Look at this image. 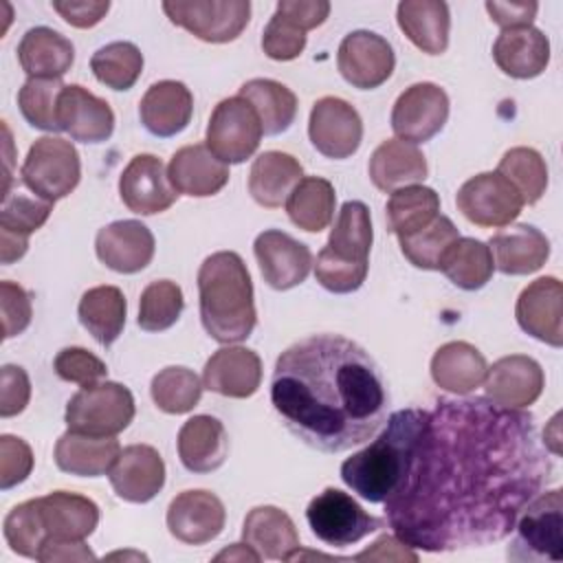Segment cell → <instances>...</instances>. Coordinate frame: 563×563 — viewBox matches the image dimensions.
I'll return each instance as SVG.
<instances>
[{
	"instance_id": "46",
	"label": "cell",
	"mask_w": 563,
	"mask_h": 563,
	"mask_svg": "<svg viewBox=\"0 0 563 563\" xmlns=\"http://www.w3.org/2000/svg\"><path fill=\"white\" fill-rule=\"evenodd\" d=\"M457 238H460L457 227L451 222V218L440 213L429 227H424L413 235L398 238V242H400V253L409 260V264L422 271H440V262L446 249Z\"/></svg>"
},
{
	"instance_id": "27",
	"label": "cell",
	"mask_w": 563,
	"mask_h": 563,
	"mask_svg": "<svg viewBox=\"0 0 563 563\" xmlns=\"http://www.w3.org/2000/svg\"><path fill=\"white\" fill-rule=\"evenodd\" d=\"M493 59L508 77H539L550 64V40L534 26L506 29L493 44Z\"/></svg>"
},
{
	"instance_id": "4",
	"label": "cell",
	"mask_w": 563,
	"mask_h": 563,
	"mask_svg": "<svg viewBox=\"0 0 563 563\" xmlns=\"http://www.w3.org/2000/svg\"><path fill=\"white\" fill-rule=\"evenodd\" d=\"M420 420L422 409L394 411L380 435L341 464L343 484L369 504H385L407 473Z\"/></svg>"
},
{
	"instance_id": "53",
	"label": "cell",
	"mask_w": 563,
	"mask_h": 563,
	"mask_svg": "<svg viewBox=\"0 0 563 563\" xmlns=\"http://www.w3.org/2000/svg\"><path fill=\"white\" fill-rule=\"evenodd\" d=\"M306 48V33L284 22L279 15L273 13L264 33H262V51L266 57L275 62H290L297 59Z\"/></svg>"
},
{
	"instance_id": "6",
	"label": "cell",
	"mask_w": 563,
	"mask_h": 563,
	"mask_svg": "<svg viewBox=\"0 0 563 563\" xmlns=\"http://www.w3.org/2000/svg\"><path fill=\"white\" fill-rule=\"evenodd\" d=\"M134 396L132 391L114 380H99L81 387L70 396L64 420L70 431L114 438L134 420Z\"/></svg>"
},
{
	"instance_id": "9",
	"label": "cell",
	"mask_w": 563,
	"mask_h": 563,
	"mask_svg": "<svg viewBox=\"0 0 563 563\" xmlns=\"http://www.w3.org/2000/svg\"><path fill=\"white\" fill-rule=\"evenodd\" d=\"M163 11L172 24L209 44L238 40L251 20L249 0H165Z\"/></svg>"
},
{
	"instance_id": "19",
	"label": "cell",
	"mask_w": 563,
	"mask_h": 563,
	"mask_svg": "<svg viewBox=\"0 0 563 563\" xmlns=\"http://www.w3.org/2000/svg\"><path fill=\"white\" fill-rule=\"evenodd\" d=\"M227 521L224 504L209 490H183L167 508L169 534L187 545L213 541Z\"/></svg>"
},
{
	"instance_id": "55",
	"label": "cell",
	"mask_w": 563,
	"mask_h": 563,
	"mask_svg": "<svg viewBox=\"0 0 563 563\" xmlns=\"http://www.w3.org/2000/svg\"><path fill=\"white\" fill-rule=\"evenodd\" d=\"M0 312H2V336L13 339L22 334L33 317L29 292L15 282H0Z\"/></svg>"
},
{
	"instance_id": "1",
	"label": "cell",
	"mask_w": 563,
	"mask_h": 563,
	"mask_svg": "<svg viewBox=\"0 0 563 563\" xmlns=\"http://www.w3.org/2000/svg\"><path fill=\"white\" fill-rule=\"evenodd\" d=\"M552 475L523 409L488 398H440L422 409L407 473L385 519L409 548L453 552L501 541Z\"/></svg>"
},
{
	"instance_id": "38",
	"label": "cell",
	"mask_w": 563,
	"mask_h": 563,
	"mask_svg": "<svg viewBox=\"0 0 563 563\" xmlns=\"http://www.w3.org/2000/svg\"><path fill=\"white\" fill-rule=\"evenodd\" d=\"M125 295L117 286L88 288L77 306V317L81 325L103 347H110L121 336L125 328Z\"/></svg>"
},
{
	"instance_id": "8",
	"label": "cell",
	"mask_w": 563,
	"mask_h": 563,
	"mask_svg": "<svg viewBox=\"0 0 563 563\" xmlns=\"http://www.w3.org/2000/svg\"><path fill=\"white\" fill-rule=\"evenodd\" d=\"M306 519L312 534L332 548H347L383 526V521L365 512L352 495L332 486L310 499Z\"/></svg>"
},
{
	"instance_id": "5",
	"label": "cell",
	"mask_w": 563,
	"mask_h": 563,
	"mask_svg": "<svg viewBox=\"0 0 563 563\" xmlns=\"http://www.w3.org/2000/svg\"><path fill=\"white\" fill-rule=\"evenodd\" d=\"M515 539L508 545L510 561H552L563 559V490H545L532 497L515 521Z\"/></svg>"
},
{
	"instance_id": "60",
	"label": "cell",
	"mask_w": 563,
	"mask_h": 563,
	"mask_svg": "<svg viewBox=\"0 0 563 563\" xmlns=\"http://www.w3.org/2000/svg\"><path fill=\"white\" fill-rule=\"evenodd\" d=\"M352 561H418V554L396 534H383L372 543V548L354 554Z\"/></svg>"
},
{
	"instance_id": "63",
	"label": "cell",
	"mask_w": 563,
	"mask_h": 563,
	"mask_svg": "<svg viewBox=\"0 0 563 563\" xmlns=\"http://www.w3.org/2000/svg\"><path fill=\"white\" fill-rule=\"evenodd\" d=\"M216 561H262V556L249 543H233L231 548L222 550Z\"/></svg>"
},
{
	"instance_id": "48",
	"label": "cell",
	"mask_w": 563,
	"mask_h": 563,
	"mask_svg": "<svg viewBox=\"0 0 563 563\" xmlns=\"http://www.w3.org/2000/svg\"><path fill=\"white\" fill-rule=\"evenodd\" d=\"M183 308L185 299L180 286L169 279H158L143 288L136 323L145 332H163L180 319Z\"/></svg>"
},
{
	"instance_id": "16",
	"label": "cell",
	"mask_w": 563,
	"mask_h": 563,
	"mask_svg": "<svg viewBox=\"0 0 563 563\" xmlns=\"http://www.w3.org/2000/svg\"><path fill=\"white\" fill-rule=\"evenodd\" d=\"M253 253L264 282L275 290L303 284L314 264L310 249L279 229L262 231L253 242Z\"/></svg>"
},
{
	"instance_id": "61",
	"label": "cell",
	"mask_w": 563,
	"mask_h": 563,
	"mask_svg": "<svg viewBox=\"0 0 563 563\" xmlns=\"http://www.w3.org/2000/svg\"><path fill=\"white\" fill-rule=\"evenodd\" d=\"M95 559L97 556L92 554V550L84 541H77V543H46L40 548L35 561L55 563V561H95Z\"/></svg>"
},
{
	"instance_id": "13",
	"label": "cell",
	"mask_w": 563,
	"mask_h": 563,
	"mask_svg": "<svg viewBox=\"0 0 563 563\" xmlns=\"http://www.w3.org/2000/svg\"><path fill=\"white\" fill-rule=\"evenodd\" d=\"M308 136L312 147L325 158H350L363 141L361 114L345 99L321 97L310 110Z\"/></svg>"
},
{
	"instance_id": "58",
	"label": "cell",
	"mask_w": 563,
	"mask_h": 563,
	"mask_svg": "<svg viewBox=\"0 0 563 563\" xmlns=\"http://www.w3.org/2000/svg\"><path fill=\"white\" fill-rule=\"evenodd\" d=\"M51 7L75 29H92L110 11L108 0H53Z\"/></svg>"
},
{
	"instance_id": "25",
	"label": "cell",
	"mask_w": 563,
	"mask_h": 563,
	"mask_svg": "<svg viewBox=\"0 0 563 563\" xmlns=\"http://www.w3.org/2000/svg\"><path fill=\"white\" fill-rule=\"evenodd\" d=\"M194 114L191 90L176 79H163L152 84L139 103V117L143 128L158 136L169 139L180 134Z\"/></svg>"
},
{
	"instance_id": "21",
	"label": "cell",
	"mask_w": 563,
	"mask_h": 563,
	"mask_svg": "<svg viewBox=\"0 0 563 563\" xmlns=\"http://www.w3.org/2000/svg\"><path fill=\"white\" fill-rule=\"evenodd\" d=\"M46 543H77L86 541L99 523V506L77 493L53 490L44 497H35Z\"/></svg>"
},
{
	"instance_id": "26",
	"label": "cell",
	"mask_w": 563,
	"mask_h": 563,
	"mask_svg": "<svg viewBox=\"0 0 563 563\" xmlns=\"http://www.w3.org/2000/svg\"><path fill=\"white\" fill-rule=\"evenodd\" d=\"M167 176L178 194L207 198L224 189L229 183V165L216 158L205 143H194L174 152Z\"/></svg>"
},
{
	"instance_id": "7",
	"label": "cell",
	"mask_w": 563,
	"mask_h": 563,
	"mask_svg": "<svg viewBox=\"0 0 563 563\" xmlns=\"http://www.w3.org/2000/svg\"><path fill=\"white\" fill-rule=\"evenodd\" d=\"M20 178L37 198L55 205L79 185V154L70 141L59 136H42L29 147V154L20 167Z\"/></svg>"
},
{
	"instance_id": "41",
	"label": "cell",
	"mask_w": 563,
	"mask_h": 563,
	"mask_svg": "<svg viewBox=\"0 0 563 563\" xmlns=\"http://www.w3.org/2000/svg\"><path fill=\"white\" fill-rule=\"evenodd\" d=\"M440 271L453 286L462 290H479L490 282L495 262L486 242L460 235L446 249L440 262Z\"/></svg>"
},
{
	"instance_id": "18",
	"label": "cell",
	"mask_w": 563,
	"mask_h": 563,
	"mask_svg": "<svg viewBox=\"0 0 563 563\" xmlns=\"http://www.w3.org/2000/svg\"><path fill=\"white\" fill-rule=\"evenodd\" d=\"M545 376L541 365L526 354L497 358L484 378L486 398L499 407L526 409L541 396Z\"/></svg>"
},
{
	"instance_id": "28",
	"label": "cell",
	"mask_w": 563,
	"mask_h": 563,
	"mask_svg": "<svg viewBox=\"0 0 563 563\" xmlns=\"http://www.w3.org/2000/svg\"><path fill=\"white\" fill-rule=\"evenodd\" d=\"M495 268L504 275L537 273L550 257V240L532 224H512L488 242Z\"/></svg>"
},
{
	"instance_id": "3",
	"label": "cell",
	"mask_w": 563,
	"mask_h": 563,
	"mask_svg": "<svg viewBox=\"0 0 563 563\" xmlns=\"http://www.w3.org/2000/svg\"><path fill=\"white\" fill-rule=\"evenodd\" d=\"M200 321L207 334L224 345L251 336L257 323L253 282L235 251H218L198 268Z\"/></svg>"
},
{
	"instance_id": "50",
	"label": "cell",
	"mask_w": 563,
	"mask_h": 563,
	"mask_svg": "<svg viewBox=\"0 0 563 563\" xmlns=\"http://www.w3.org/2000/svg\"><path fill=\"white\" fill-rule=\"evenodd\" d=\"M53 211V202L33 198L20 191L2 194V209H0V231H9L22 238H29L37 229L44 227Z\"/></svg>"
},
{
	"instance_id": "40",
	"label": "cell",
	"mask_w": 563,
	"mask_h": 563,
	"mask_svg": "<svg viewBox=\"0 0 563 563\" xmlns=\"http://www.w3.org/2000/svg\"><path fill=\"white\" fill-rule=\"evenodd\" d=\"M238 95L253 106L266 136L282 134L295 123L297 97L288 86L275 79L257 77L242 84Z\"/></svg>"
},
{
	"instance_id": "54",
	"label": "cell",
	"mask_w": 563,
	"mask_h": 563,
	"mask_svg": "<svg viewBox=\"0 0 563 563\" xmlns=\"http://www.w3.org/2000/svg\"><path fill=\"white\" fill-rule=\"evenodd\" d=\"M33 471L31 446L15 435H0V488L9 490L22 484Z\"/></svg>"
},
{
	"instance_id": "22",
	"label": "cell",
	"mask_w": 563,
	"mask_h": 563,
	"mask_svg": "<svg viewBox=\"0 0 563 563\" xmlns=\"http://www.w3.org/2000/svg\"><path fill=\"white\" fill-rule=\"evenodd\" d=\"M154 235L139 220H117L99 229L95 253L110 271L132 275L143 271L154 257Z\"/></svg>"
},
{
	"instance_id": "11",
	"label": "cell",
	"mask_w": 563,
	"mask_h": 563,
	"mask_svg": "<svg viewBox=\"0 0 563 563\" xmlns=\"http://www.w3.org/2000/svg\"><path fill=\"white\" fill-rule=\"evenodd\" d=\"M455 205L468 222L484 229L508 227L523 209L519 191L499 172H482L468 178L457 189Z\"/></svg>"
},
{
	"instance_id": "49",
	"label": "cell",
	"mask_w": 563,
	"mask_h": 563,
	"mask_svg": "<svg viewBox=\"0 0 563 563\" xmlns=\"http://www.w3.org/2000/svg\"><path fill=\"white\" fill-rule=\"evenodd\" d=\"M2 532H4L9 548L15 554L26 556V559H37V552L46 541L37 501L29 499V501H22L15 508H11L9 515L4 517Z\"/></svg>"
},
{
	"instance_id": "15",
	"label": "cell",
	"mask_w": 563,
	"mask_h": 563,
	"mask_svg": "<svg viewBox=\"0 0 563 563\" xmlns=\"http://www.w3.org/2000/svg\"><path fill=\"white\" fill-rule=\"evenodd\" d=\"M119 196L132 213L154 216L167 211L176 202L178 191L169 183L167 167L158 156L136 154L119 176Z\"/></svg>"
},
{
	"instance_id": "31",
	"label": "cell",
	"mask_w": 563,
	"mask_h": 563,
	"mask_svg": "<svg viewBox=\"0 0 563 563\" xmlns=\"http://www.w3.org/2000/svg\"><path fill=\"white\" fill-rule=\"evenodd\" d=\"M242 539L268 561H290L299 550L295 521L277 506H255L249 510L242 526Z\"/></svg>"
},
{
	"instance_id": "30",
	"label": "cell",
	"mask_w": 563,
	"mask_h": 563,
	"mask_svg": "<svg viewBox=\"0 0 563 563\" xmlns=\"http://www.w3.org/2000/svg\"><path fill=\"white\" fill-rule=\"evenodd\" d=\"M367 172L376 189L391 194L396 189L422 183L429 167L418 145L400 139H387L372 152Z\"/></svg>"
},
{
	"instance_id": "32",
	"label": "cell",
	"mask_w": 563,
	"mask_h": 563,
	"mask_svg": "<svg viewBox=\"0 0 563 563\" xmlns=\"http://www.w3.org/2000/svg\"><path fill=\"white\" fill-rule=\"evenodd\" d=\"M488 363L484 354L466 341H449L440 345L431 358L433 383L455 396L475 391L486 378Z\"/></svg>"
},
{
	"instance_id": "29",
	"label": "cell",
	"mask_w": 563,
	"mask_h": 563,
	"mask_svg": "<svg viewBox=\"0 0 563 563\" xmlns=\"http://www.w3.org/2000/svg\"><path fill=\"white\" fill-rule=\"evenodd\" d=\"M178 457L191 473H211L229 455V435L224 424L207 413L191 416L178 431Z\"/></svg>"
},
{
	"instance_id": "43",
	"label": "cell",
	"mask_w": 563,
	"mask_h": 563,
	"mask_svg": "<svg viewBox=\"0 0 563 563\" xmlns=\"http://www.w3.org/2000/svg\"><path fill=\"white\" fill-rule=\"evenodd\" d=\"M90 70L106 88L130 90L143 73V53L132 42H110L90 57Z\"/></svg>"
},
{
	"instance_id": "44",
	"label": "cell",
	"mask_w": 563,
	"mask_h": 563,
	"mask_svg": "<svg viewBox=\"0 0 563 563\" xmlns=\"http://www.w3.org/2000/svg\"><path fill=\"white\" fill-rule=\"evenodd\" d=\"M497 172L519 191L523 205L539 202L548 189L545 158L532 147H510L501 156Z\"/></svg>"
},
{
	"instance_id": "36",
	"label": "cell",
	"mask_w": 563,
	"mask_h": 563,
	"mask_svg": "<svg viewBox=\"0 0 563 563\" xmlns=\"http://www.w3.org/2000/svg\"><path fill=\"white\" fill-rule=\"evenodd\" d=\"M119 453L121 444L114 438H95L68 429L55 444V464L77 477H99L112 468Z\"/></svg>"
},
{
	"instance_id": "17",
	"label": "cell",
	"mask_w": 563,
	"mask_h": 563,
	"mask_svg": "<svg viewBox=\"0 0 563 563\" xmlns=\"http://www.w3.org/2000/svg\"><path fill=\"white\" fill-rule=\"evenodd\" d=\"M519 328L552 345H563V286L556 277H539L530 282L515 306Z\"/></svg>"
},
{
	"instance_id": "20",
	"label": "cell",
	"mask_w": 563,
	"mask_h": 563,
	"mask_svg": "<svg viewBox=\"0 0 563 563\" xmlns=\"http://www.w3.org/2000/svg\"><path fill=\"white\" fill-rule=\"evenodd\" d=\"M108 479L117 497L130 504H145L154 499L165 486V462L150 444H130L121 449Z\"/></svg>"
},
{
	"instance_id": "52",
	"label": "cell",
	"mask_w": 563,
	"mask_h": 563,
	"mask_svg": "<svg viewBox=\"0 0 563 563\" xmlns=\"http://www.w3.org/2000/svg\"><path fill=\"white\" fill-rule=\"evenodd\" d=\"M367 271H369V266L339 262V260L330 257L323 249L319 251L317 262H314V277H317V282L325 290L336 292V295H347V292L358 290L363 286L365 277H367Z\"/></svg>"
},
{
	"instance_id": "35",
	"label": "cell",
	"mask_w": 563,
	"mask_h": 563,
	"mask_svg": "<svg viewBox=\"0 0 563 563\" xmlns=\"http://www.w3.org/2000/svg\"><path fill=\"white\" fill-rule=\"evenodd\" d=\"M303 178L299 161L286 152L268 150L260 154L249 172V194L260 207L277 209Z\"/></svg>"
},
{
	"instance_id": "39",
	"label": "cell",
	"mask_w": 563,
	"mask_h": 563,
	"mask_svg": "<svg viewBox=\"0 0 563 563\" xmlns=\"http://www.w3.org/2000/svg\"><path fill=\"white\" fill-rule=\"evenodd\" d=\"M440 216V196L424 185H409L391 191L385 205L387 231L398 238L413 235Z\"/></svg>"
},
{
	"instance_id": "47",
	"label": "cell",
	"mask_w": 563,
	"mask_h": 563,
	"mask_svg": "<svg viewBox=\"0 0 563 563\" xmlns=\"http://www.w3.org/2000/svg\"><path fill=\"white\" fill-rule=\"evenodd\" d=\"M64 88L62 79L29 77L18 92V106L24 121L44 132H62L59 95Z\"/></svg>"
},
{
	"instance_id": "23",
	"label": "cell",
	"mask_w": 563,
	"mask_h": 563,
	"mask_svg": "<svg viewBox=\"0 0 563 563\" xmlns=\"http://www.w3.org/2000/svg\"><path fill=\"white\" fill-rule=\"evenodd\" d=\"M202 385L227 398H249L262 385V361L257 352L242 345L220 347L205 363Z\"/></svg>"
},
{
	"instance_id": "62",
	"label": "cell",
	"mask_w": 563,
	"mask_h": 563,
	"mask_svg": "<svg viewBox=\"0 0 563 563\" xmlns=\"http://www.w3.org/2000/svg\"><path fill=\"white\" fill-rule=\"evenodd\" d=\"M29 249V238L9 233V231H0V262L2 264H13L15 260H20Z\"/></svg>"
},
{
	"instance_id": "59",
	"label": "cell",
	"mask_w": 563,
	"mask_h": 563,
	"mask_svg": "<svg viewBox=\"0 0 563 563\" xmlns=\"http://www.w3.org/2000/svg\"><path fill=\"white\" fill-rule=\"evenodd\" d=\"M490 20L501 26V31L506 29H523V26H532V20L537 18L539 4L534 0H521V2H486L484 4Z\"/></svg>"
},
{
	"instance_id": "42",
	"label": "cell",
	"mask_w": 563,
	"mask_h": 563,
	"mask_svg": "<svg viewBox=\"0 0 563 563\" xmlns=\"http://www.w3.org/2000/svg\"><path fill=\"white\" fill-rule=\"evenodd\" d=\"M334 205L336 194L332 183L321 176H306L297 183L284 207L295 227L319 233L332 222Z\"/></svg>"
},
{
	"instance_id": "37",
	"label": "cell",
	"mask_w": 563,
	"mask_h": 563,
	"mask_svg": "<svg viewBox=\"0 0 563 563\" xmlns=\"http://www.w3.org/2000/svg\"><path fill=\"white\" fill-rule=\"evenodd\" d=\"M372 218L369 209L361 200H347L339 209L334 227L330 231L328 244L323 251L345 264L369 266V249H372Z\"/></svg>"
},
{
	"instance_id": "45",
	"label": "cell",
	"mask_w": 563,
	"mask_h": 563,
	"mask_svg": "<svg viewBox=\"0 0 563 563\" xmlns=\"http://www.w3.org/2000/svg\"><path fill=\"white\" fill-rule=\"evenodd\" d=\"M202 378H198L189 367L169 365L161 369L150 385L154 405L165 413H189L202 396Z\"/></svg>"
},
{
	"instance_id": "12",
	"label": "cell",
	"mask_w": 563,
	"mask_h": 563,
	"mask_svg": "<svg viewBox=\"0 0 563 563\" xmlns=\"http://www.w3.org/2000/svg\"><path fill=\"white\" fill-rule=\"evenodd\" d=\"M449 119V95L431 81L405 88L391 108V130L407 143L431 141Z\"/></svg>"
},
{
	"instance_id": "56",
	"label": "cell",
	"mask_w": 563,
	"mask_h": 563,
	"mask_svg": "<svg viewBox=\"0 0 563 563\" xmlns=\"http://www.w3.org/2000/svg\"><path fill=\"white\" fill-rule=\"evenodd\" d=\"M31 398V380L24 367L20 365H2L0 372V416L11 418L26 409Z\"/></svg>"
},
{
	"instance_id": "34",
	"label": "cell",
	"mask_w": 563,
	"mask_h": 563,
	"mask_svg": "<svg viewBox=\"0 0 563 563\" xmlns=\"http://www.w3.org/2000/svg\"><path fill=\"white\" fill-rule=\"evenodd\" d=\"M18 62L29 77L62 79L75 62V46L53 29L35 26L22 35Z\"/></svg>"
},
{
	"instance_id": "2",
	"label": "cell",
	"mask_w": 563,
	"mask_h": 563,
	"mask_svg": "<svg viewBox=\"0 0 563 563\" xmlns=\"http://www.w3.org/2000/svg\"><path fill=\"white\" fill-rule=\"evenodd\" d=\"M271 402L284 427L321 453L367 442L387 418L376 361L341 334H310L286 347L273 369Z\"/></svg>"
},
{
	"instance_id": "24",
	"label": "cell",
	"mask_w": 563,
	"mask_h": 563,
	"mask_svg": "<svg viewBox=\"0 0 563 563\" xmlns=\"http://www.w3.org/2000/svg\"><path fill=\"white\" fill-rule=\"evenodd\" d=\"M59 128L73 141L103 143L114 132V112L88 88L70 84L59 95Z\"/></svg>"
},
{
	"instance_id": "10",
	"label": "cell",
	"mask_w": 563,
	"mask_h": 563,
	"mask_svg": "<svg viewBox=\"0 0 563 563\" xmlns=\"http://www.w3.org/2000/svg\"><path fill=\"white\" fill-rule=\"evenodd\" d=\"M262 123L253 106L240 95L222 99L207 123L205 145L227 165H240L251 158L262 141Z\"/></svg>"
},
{
	"instance_id": "57",
	"label": "cell",
	"mask_w": 563,
	"mask_h": 563,
	"mask_svg": "<svg viewBox=\"0 0 563 563\" xmlns=\"http://www.w3.org/2000/svg\"><path fill=\"white\" fill-rule=\"evenodd\" d=\"M275 15H279L290 26L308 33L328 20L330 2L328 0H282L275 7Z\"/></svg>"
},
{
	"instance_id": "33",
	"label": "cell",
	"mask_w": 563,
	"mask_h": 563,
	"mask_svg": "<svg viewBox=\"0 0 563 563\" xmlns=\"http://www.w3.org/2000/svg\"><path fill=\"white\" fill-rule=\"evenodd\" d=\"M396 20L407 40L427 55H442L449 46L451 13L442 0H402Z\"/></svg>"
},
{
	"instance_id": "51",
	"label": "cell",
	"mask_w": 563,
	"mask_h": 563,
	"mask_svg": "<svg viewBox=\"0 0 563 563\" xmlns=\"http://www.w3.org/2000/svg\"><path fill=\"white\" fill-rule=\"evenodd\" d=\"M53 369L62 380L75 383V385H81V387L99 383L108 376L106 363L99 356H95L92 352H88L86 347H64V350H59L55 361H53Z\"/></svg>"
},
{
	"instance_id": "14",
	"label": "cell",
	"mask_w": 563,
	"mask_h": 563,
	"mask_svg": "<svg viewBox=\"0 0 563 563\" xmlns=\"http://www.w3.org/2000/svg\"><path fill=\"white\" fill-rule=\"evenodd\" d=\"M336 66L350 86L374 90L391 77L396 55L383 35L374 31H352L339 44Z\"/></svg>"
}]
</instances>
